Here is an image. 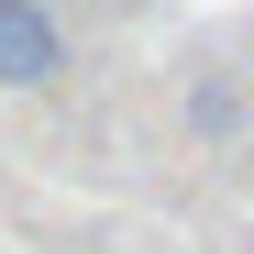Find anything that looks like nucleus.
I'll use <instances>...</instances> for the list:
<instances>
[{"mask_svg": "<svg viewBox=\"0 0 254 254\" xmlns=\"http://www.w3.org/2000/svg\"><path fill=\"white\" fill-rule=\"evenodd\" d=\"M66 77V22L45 0H0V89H56Z\"/></svg>", "mask_w": 254, "mask_h": 254, "instance_id": "nucleus-1", "label": "nucleus"}]
</instances>
